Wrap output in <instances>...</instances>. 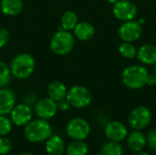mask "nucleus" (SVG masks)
<instances>
[{
	"mask_svg": "<svg viewBox=\"0 0 156 155\" xmlns=\"http://www.w3.org/2000/svg\"><path fill=\"white\" fill-rule=\"evenodd\" d=\"M107 2H109L110 4H112V5H114L117 1H119V0H106Z\"/></svg>",
	"mask_w": 156,
	"mask_h": 155,
	"instance_id": "nucleus-33",
	"label": "nucleus"
},
{
	"mask_svg": "<svg viewBox=\"0 0 156 155\" xmlns=\"http://www.w3.org/2000/svg\"><path fill=\"white\" fill-rule=\"evenodd\" d=\"M101 153L103 155H122L123 149L119 143L110 141L102 145Z\"/></svg>",
	"mask_w": 156,
	"mask_h": 155,
	"instance_id": "nucleus-22",
	"label": "nucleus"
},
{
	"mask_svg": "<svg viewBox=\"0 0 156 155\" xmlns=\"http://www.w3.org/2000/svg\"><path fill=\"white\" fill-rule=\"evenodd\" d=\"M149 72L142 65H133L123 69L122 80L123 84L132 90H139L146 85V78Z\"/></svg>",
	"mask_w": 156,
	"mask_h": 155,
	"instance_id": "nucleus-3",
	"label": "nucleus"
},
{
	"mask_svg": "<svg viewBox=\"0 0 156 155\" xmlns=\"http://www.w3.org/2000/svg\"><path fill=\"white\" fill-rule=\"evenodd\" d=\"M75 44L73 35L67 30L60 28L50 39L49 47L51 51L58 56H65L69 54Z\"/></svg>",
	"mask_w": 156,
	"mask_h": 155,
	"instance_id": "nucleus-4",
	"label": "nucleus"
},
{
	"mask_svg": "<svg viewBox=\"0 0 156 155\" xmlns=\"http://www.w3.org/2000/svg\"><path fill=\"white\" fill-rule=\"evenodd\" d=\"M9 69L12 77L16 79H26L34 73L36 60L29 53H19L12 58Z\"/></svg>",
	"mask_w": 156,
	"mask_h": 155,
	"instance_id": "nucleus-1",
	"label": "nucleus"
},
{
	"mask_svg": "<svg viewBox=\"0 0 156 155\" xmlns=\"http://www.w3.org/2000/svg\"><path fill=\"white\" fill-rule=\"evenodd\" d=\"M13 122L6 115H0V136H5L12 131Z\"/></svg>",
	"mask_w": 156,
	"mask_h": 155,
	"instance_id": "nucleus-25",
	"label": "nucleus"
},
{
	"mask_svg": "<svg viewBox=\"0 0 156 155\" xmlns=\"http://www.w3.org/2000/svg\"><path fill=\"white\" fill-rule=\"evenodd\" d=\"M9 114L13 124L18 127H22L26 126L32 120L33 111L29 105L26 103H19L16 104Z\"/></svg>",
	"mask_w": 156,
	"mask_h": 155,
	"instance_id": "nucleus-10",
	"label": "nucleus"
},
{
	"mask_svg": "<svg viewBox=\"0 0 156 155\" xmlns=\"http://www.w3.org/2000/svg\"><path fill=\"white\" fill-rule=\"evenodd\" d=\"M133 155H149L147 153H145V152H143V151H140V152H135L134 153V154Z\"/></svg>",
	"mask_w": 156,
	"mask_h": 155,
	"instance_id": "nucleus-31",
	"label": "nucleus"
},
{
	"mask_svg": "<svg viewBox=\"0 0 156 155\" xmlns=\"http://www.w3.org/2000/svg\"><path fill=\"white\" fill-rule=\"evenodd\" d=\"M24 7L22 0H1L0 10L2 13L8 16H18Z\"/></svg>",
	"mask_w": 156,
	"mask_h": 155,
	"instance_id": "nucleus-17",
	"label": "nucleus"
},
{
	"mask_svg": "<svg viewBox=\"0 0 156 155\" xmlns=\"http://www.w3.org/2000/svg\"><path fill=\"white\" fill-rule=\"evenodd\" d=\"M96 155H103L102 153H98V154H96Z\"/></svg>",
	"mask_w": 156,
	"mask_h": 155,
	"instance_id": "nucleus-36",
	"label": "nucleus"
},
{
	"mask_svg": "<svg viewBox=\"0 0 156 155\" xmlns=\"http://www.w3.org/2000/svg\"><path fill=\"white\" fill-rule=\"evenodd\" d=\"M143 34V26L135 20L123 22L119 28V37L122 41L134 42L138 40Z\"/></svg>",
	"mask_w": 156,
	"mask_h": 155,
	"instance_id": "nucleus-9",
	"label": "nucleus"
},
{
	"mask_svg": "<svg viewBox=\"0 0 156 155\" xmlns=\"http://www.w3.org/2000/svg\"><path fill=\"white\" fill-rule=\"evenodd\" d=\"M12 150L11 141L5 136H0V155H6Z\"/></svg>",
	"mask_w": 156,
	"mask_h": 155,
	"instance_id": "nucleus-26",
	"label": "nucleus"
},
{
	"mask_svg": "<svg viewBox=\"0 0 156 155\" xmlns=\"http://www.w3.org/2000/svg\"><path fill=\"white\" fill-rule=\"evenodd\" d=\"M104 134L106 138L112 142H121L128 135V130L125 124L118 121L109 122L104 128Z\"/></svg>",
	"mask_w": 156,
	"mask_h": 155,
	"instance_id": "nucleus-12",
	"label": "nucleus"
},
{
	"mask_svg": "<svg viewBox=\"0 0 156 155\" xmlns=\"http://www.w3.org/2000/svg\"><path fill=\"white\" fill-rule=\"evenodd\" d=\"M11 72L5 62L0 60V88L6 87L11 80Z\"/></svg>",
	"mask_w": 156,
	"mask_h": 155,
	"instance_id": "nucleus-24",
	"label": "nucleus"
},
{
	"mask_svg": "<svg viewBox=\"0 0 156 155\" xmlns=\"http://www.w3.org/2000/svg\"><path fill=\"white\" fill-rule=\"evenodd\" d=\"M16 97L14 90L7 87L0 88V115H7L16 106Z\"/></svg>",
	"mask_w": 156,
	"mask_h": 155,
	"instance_id": "nucleus-13",
	"label": "nucleus"
},
{
	"mask_svg": "<svg viewBox=\"0 0 156 155\" xmlns=\"http://www.w3.org/2000/svg\"><path fill=\"white\" fill-rule=\"evenodd\" d=\"M119 53L122 57L127 59H133L136 57L137 48L132 42H125L123 41L119 46Z\"/></svg>",
	"mask_w": 156,
	"mask_h": 155,
	"instance_id": "nucleus-23",
	"label": "nucleus"
},
{
	"mask_svg": "<svg viewBox=\"0 0 156 155\" xmlns=\"http://www.w3.org/2000/svg\"><path fill=\"white\" fill-rule=\"evenodd\" d=\"M58 111L57 101L49 97L43 98L37 100L35 104V113L40 119L48 121L57 114Z\"/></svg>",
	"mask_w": 156,
	"mask_h": 155,
	"instance_id": "nucleus-11",
	"label": "nucleus"
},
{
	"mask_svg": "<svg viewBox=\"0 0 156 155\" xmlns=\"http://www.w3.org/2000/svg\"><path fill=\"white\" fill-rule=\"evenodd\" d=\"M79 23V17L78 15L73 12V11H66L60 19V25H61V28L67 31H70L73 30L75 28V26H77V24Z\"/></svg>",
	"mask_w": 156,
	"mask_h": 155,
	"instance_id": "nucleus-20",
	"label": "nucleus"
},
{
	"mask_svg": "<svg viewBox=\"0 0 156 155\" xmlns=\"http://www.w3.org/2000/svg\"><path fill=\"white\" fill-rule=\"evenodd\" d=\"M127 145L133 152H140L146 145V137L140 131L134 130L132 132L127 139Z\"/></svg>",
	"mask_w": 156,
	"mask_h": 155,
	"instance_id": "nucleus-19",
	"label": "nucleus"
},
{
	"mask_svg": "<svg viewBox=\"0 0 156 155\" xmlns=\"http://www.w3.org/2000/svg\"><path fill=\"white\" fill-rule=\"evenodd\" d=\"M113 16L122 22L133 20L137 16V6L130 0H119L113 5Z\"/></svg>",
	"mask_w": 156,
	"mask_h": 155,
	"instance_id": "nucleus-8",
	"label": "nucleus"
},
{
	"mask_svg": "<svg viewBox=\"0 0 156 155\" xmlns=\"http://www.w3.org/2000/svg\"><path fill=\"white\" fill-rule=\"evenodd\" d=\"M146 143L153 151L156 152V130H151L147 133Z\"/></svg>",
	"mask_w": 156,
	"mask_h": 155,
	"instance_id": "nucleus-27",
	"label": "nucleus"
},
{
	"mask_svg": "<svg viewBox=\"0 0 156 155\" xmlns=\"http://www.w3.org/2000/svg\"><path fill=\"white\" fill-rule=\"evenodd\" d=\"M51 135L52 127L48 121L40 118L31 120L24 129L25 138L32 143L46 142Z\"/></svg>",
	"mask_w": 156,
	"mask_h": 155,
	"instance_id": "nucleus-2",
	"label": "nucleus"
},
{
	"mask_svg": "<svg viewBox=\"0 0 156 155\" xmlns=\"http://www.w3.org/2000/svg\"><path fill=\"white\" fill-rule=\"evenodd\" d=\"M66 100L69 104L77 109H83L88 107L92 100L90 91L84 86L75 85L68 90Z\"/></svg>",
	"mask_w": 156,
	"mask_h": 155,
	"instance_id": "nucleus-5",
	"label": "nucleus"
},
{
	"mask_svg": "<svg viewBox=\"0 0 156 155\" xmlns=\"http://www.w3.org/2000/svg\"><path fill=\"white\" fill-rule=\"evenodd\" d=\"M146 85L150 87L156 85V76L154 74H148L146 78Z\"/></svg>",
	"mask_w": 156,
	"mask_h": 155,
	"instance_id": "nucleus-30",
	"label": "nucleus"
},
{
	"mask_svg": "<svg viewBox=\"0 0 156 155\" xmlns=\"http://www.w3.org/2000/svg\"><path fill=\"white\" fill-rule=\"evenodd\" d=\"M18 155H34L31 153H27V152H25V153H19Z\"/></svg>",
	"mask_w": 156,
	"mask_h": 155,
	"instance_id": "nucleus-34",
	"label": "nucleus"
},
{
	"mask_svg": "<svg viewBox=\"0 0 156 155\" xmlns=\"http://www.w3.org/2000/svg\"><path fill=\"white\" fill-rule=\"evenodd\" d=\"M154 74L156 76V64L154 65Z\"/></svg>",
	"mask_w": 156,
	"mask_h": 155,
	"instance_id": "nucleus-35",
	"label": "nucleus"
},
{
	"mask_svg": "<svg viewBox=\"0 0 156 155\" xmlns=\"http://www.w3.org/2000/svg\"><path fill=\"white\" fill-rule=\"evenodd\" d=\"M9 40V33L5 28L0 26V49L4 48Z\"/></svg>",
	"mask_w": 156,
	"mask_h": 155,
	"instance_id": "nucleus-28",
	"label": "nucleus"
},
{
	"mask_svg": "<svg viewBox=\"0 0 156 155\" xmlns=\"http://www.w3.org/2000/svg\"><path fill=\"white\" fill-rule=\"evenodd\" d=\"M151 120L152 112L150 109L145 106H139L132 111L128 118V122L133 129L141 131L150 124Z\"/></svg>",
	"mask_w": 156,
	"mask_h": 155,
	"instance_id": "nucleus-7",
	"label": "nucleus"
},
{
	"mask_svg": "<svg viewBox=\"0 0 156 155\" xmlns=\"http://www.w3.org/2000/svg\"><path fill=\"white\" fill-rule=\"evenodd\" d=\"M66 132L68 136L74 141H83L90 135V126L86 120L76 117L68 122L66 126Z\"/></svg>",
	"mask_w": 156,
	"mask_h": 155,
	"instance_id": "nucleus-6",
	"label": "nucleus"
},
{
	"mask_svg": "<svg viewBox=\"0 0 156 155\" xmlns=\"http://www.w3.org/2000/svg\"><path fill=\"white\" fill-rule=\"evenodd\" d=\"M57 104H58V111H67L71 107V105L69 104V102L66 99L58 101Z\"/></svg>",
	"mask_w": 156,
	"mask_h": 155,
	"instance_id": "nucleus-29",
	"label": "nucleus"
},
{
	"mask_svg": "<svg viewBox=\"0 0 156 155\" xmlns=\"http://www.w3.org/2000/svg\"><path fill=\"white\" fill-rule=\"evenodd\" d=\"M73 32L75 37H77L79 40L87 41L93 37L95 34V28L90 23L82 21L77 24V26L73 29Z\"/></svg>",
	"mask_w": 156,
	"mask_h": 155,
	"instance_id": "nucleus-18",
	"label": "nucleus"
},
{
	"mask_svg": "<svg viewBox=\"0 0 156 155\" xmlns=\"http://www.w3.org/2000/svg\"><path fill=\"white\" fill-rule=\"evenodd\" d=\"M48 155H62L65 152V143L58 135H51L45 144Z\"/></svg>",
	"mask_w": 156,
	"mask_h": 155,
	"instance_id": "nucleus-16",
	"label": "nucleus"
},
{
	"mask_svg": "<svg viewBox=\"0 0 156 155\" xmlns=\"http://www.w3.org/2000/svg\"><path fill=\"white\" fill-rule=\"evenodd\" d=\"M65 152L66 155H87L89 148L83 141H74L68 145Z\"/></svg>",
	"mask_w": 156,
	"mask_h": 155,
	"instance_id": "nucleus-21",
	"label": "nucleus"
},
{
	"mask_svg": "<svg viewBox=\"0 0 156 155\" xmlns=\"http://www.w3.org/2000/svg\"><path fill=\"white\" fill-rule=\"evenodd\" d=\"M138 23H139L140 25H142V26H143V25L145 23V20H144V19H143V18H141V19H139V20H138Z\"/></svg>",
	"mask_w": 156,
	"mask_h": 155,
	"instance_id": "nucleus-32",
	"label": "nucleus"
},
{
	"mask_svg": "<svg viewBox=\"0 0 156 155\" xmlns=\"http://www.w3.org/2000/svg\"><path fill=\"white\" fill-rule=\"evenodd\" d=\"M47 93L50 99H52L58 102L61 100L66 99V96L68 93V89L63 82L54 80V81H51L48 83V85L47 87Z\"/></svg>",
	"mask_w": 156,
	"mask_h": 155,
	"instance_id": "nucleus-15",
	"label": "nucleus"
},
{
	"mask_svg": "<svg viewBox=\"0 0 156 155\" xmlns=\"http://www.w3.org/2000/svg\"><path fill=\"white\" fill-rule=\"evenodd\" d=\"M136 58L144 65H155L156 64V47L151 44H144L137 50Z\"/></svg>",
	"mask_w": 156,
	"mask_h": 155,
	"instance_id": "nucleus-14",
	"label": "nucleus"
}]
</instances>
